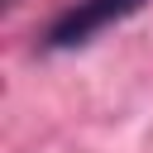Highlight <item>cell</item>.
I'll return each mask as SVG.
<instances>
[{"instance_id": "obj_1", "label": "cell", "mask_w": 153, "mask_h": 153, "mask_svg": "<svg viewBox=\"0 0 153 153\" xmlns=\"http://www.w3.org/2000/svg\"><path fill=\"white\" fill-rule=\"evenodd\" d=\"M143 0H76L67 14H57V24L48 29V48H81L91 43L100 29H110L115 19L134 14Z\"/></svg>"}]
</instances>
